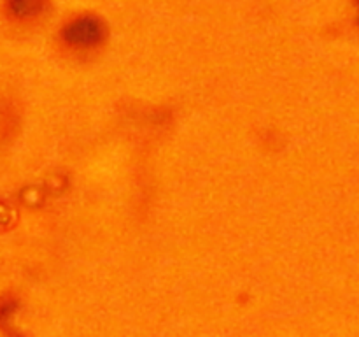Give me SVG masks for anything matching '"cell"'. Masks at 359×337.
I'll list each match as a JSON object with an SVG mask.
<instances>
[{
  "mask_svg": "<svg viewBox=\"0 0 359 337\" xmlns=\"http://www.w3.org/2000/svg\"><path fill=\"white\" fill-rule=\"evenodd\" d=\"M107 27L97 14H79L67 21L62 28V41L77 51L95 49L105 41Z\"/></svg>",
  "mask_w": 359,
  "mask_h": 337,
  "instance_id": "cell-1",
  "label": "cell"
}]
</instances>
